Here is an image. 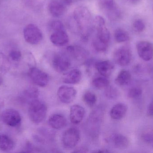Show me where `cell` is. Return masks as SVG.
I'll return each mask as SVG.
<instances>
[{
  "instance_id": "d590c367",
  "label": "cell",
  "mask_w": 153,
  "mask_h": 153,
  "mask_svg": "<svg viewBox=\"0 0 153 153\" xmlns=\"http://www.w3.org/2000/svg\"><path fill=\"white\" fill-rule=\"evenodd\" d=\"M141 0H128L129 2L132 4H138Z\"/></svg>"
},
{
  "instance_id": "d4e9b609",
  "label": "cell",
  "mask_w": 153,
  "mask_h": 153,
  "mask_svg": "<svg viewBox=\"0 0 153 153\" xmlns=\"http://www.w3.org/2000/svg\"><path fill=\"white\" fill-rule=\"evenodd\" d=\"M92 84L97 89H103L107 88L109 85V81L106 77L99 76L96 77L93 80Z\"/></svg>"
},
{
  "instance_id": "8fae6325",
  "label": "cell",
  "mask_w": 153,
  "mask_h": 153,
  "mask_svg": "<svg viewBox=\"0 0 153 153\" xmlns=\"http://www.w3.org/2000/svg\"><path fill=\"white\" fill-rule=\"evenodd\" d=\"M95 69L101 76L108 77L111 75L114 69V65L109 60L100 61L94 64Z\"/></svg>"
},
{
  "instance_id": "60d3db41",
  "label": "cell",
  "mask_w": 153,
  "mask_h": 153,
  "mask_svg": "<svg viewBox=\"0 0 153 153\" xmlns=\"http://www.w3.org/2000/svg\"></svg>"
},
{
  "instance_id": "4316f807",
  "label": "cell",
  "mask_w": 153,
  "mask_h": 153,
  "mask_svg": "<svg viewBox=\"0 0 153 153\" xmlns=\"http://www.w3.org/2000/svg\"><path fill=\"white\" fill-rule=\"evenodd\" d=\"M105 95L109 99H116L119 96L120 92L114 86L109 85L106 88Z\"/></svg>"
},
{
  "instance_id": "4dcf8cb0",
  "label": "cell",
  "mask_w": 153,
  "mask_h": 153,
  "mask_svg": "<svg viewBox=\"0 0 153 153\" xmlns=\"http://www.w3.org/2000/svg\"><path fill=\"white\" fill-rule=\"evenodd\" d=\"M50 28L53 31L63 30H64L63 24L60 21H53L50 24Z\"/></svg>"
},
{
  "instance_id": "ffe728a7",
  "label": "cell",
  "mask_w": 153,
  "mask_h": 153,
  "mask_svg": "<svg viewBox=\"0 0 153 153\" xmlns=\"http://www.w3.org/2000/svg\"><path fill=\"white\" fill-rule=\"evenodd\" d=\"M48 10L51 15L53 17H60L64 13L65 6L60 1L53 0L48 4Z\"/></svg>"
},
{
  "instance_id": "836d02e7",
  "label": "cell",
  "mask_w": 153,
  "mask_h": 153,
  "mask_svg": "<svg viewBox=\"0 0 153 153\" xmlns=\"http://www.w3.org/2000/svg\"><path fill=\"white\" fill-rule=\"evenodd\" d=\"M146 114L148 116L153 117V100L148 105Z\"/></svg>"
},
{
  "instance_id": "e575fe53",
  "label": "cell",
  "mask_w": 153,
  "mask_h": 153,
  "mask_svg": "<svg viewBox=\"0 0 153 153\" xmlns=\"http://www.w3.org/2000/svg\"><path fill=\"white\" fill-rule=\"evenodd\" d=\"M87 148H85V147H81L79 149H77V150L74 152H73L75 153H85L87 152Z\"/></svg>"
},
{
  "instance_id": "6da1fadb",
  "label": "cell",
  "mask_w": 153,
  "mask_h": 153,
  "mask_svg": "<svg viewBox=\"0 0 153 153\" xmlns=\"http://www.w3.org/2000/svg\"><path fill=\"white\" fill-rule=\"evenodd\" d=\"M47 111V106L42 101L36 99L29 104V116L30 120L35 124H39L43 121L46 116Z\"/></svg>"
},
{
  "instance_id": "f35d334b",
  "label": "cell",
  "mask_w": 153,
  "mask_h": 153,
  "mask_svg": "<svg viewBox=\"0 0 153 153\" xmlns=\"http://www.w3.org/2000/svg\"><path fill=\"white\" fill-rule=\"evenodd\" d=\"M3 82V79L2 78L1 76L0 75V86L2 84Z\"/></svg>"
},
{
  "instance_id": "ac0fdd59",
  "label": "cell",
  "mask_w": 153,
  "mask_h": 153,
  "mask_svg": "<svg viewBox=\"0 0 153 153\" xmlns=\"http://www.w3.org/2000/svg\"><path fill=\"white\" fill-rule=\"evenodd\" d=\"M111 140L114 147L119 150L127 149L130 143L126 137L120 134H114L111 137Z\"/></svg>"
},
{
  "instance_id": "ab89813d",
  "label": "cell",
  "mask_w": 153,
  "mask_h": 153,
  "mask_svg": "<svg viewBox=\"0 0 153 153\" xmlns=\"http://www.w3.org/2000/svg\"><path fill=\"white\" fill-rule=\"evenodd\" d=\"M3 104V103L2 101L0 99V109H1V107H2Z\"/></svg>"
},
{
  "instance_id": "484cf974",
  "label": "cell",
  "mask_w": 153,
  "mask_h": 153,
  "mask_svg": "<svg viewBox=\"0 0 153 153\" xmlns=\"http://www.w3.org/2000/svg\"><path fill=\"white\" fill-rule=\"evenodd\" d=\"M84 102L90 107H92L97 102V96L91 92L87 91L84 93L82 96Z\"/></svg>"
},
{
  "instance_id": "9c48e42d",
  "label": "cell",
  "mask_w": 153,
  "mask_h": 153,
  "mask_svg": "<svg viewBox=\"0 0 153 153\" xmlns=\"http://www.w3.org/2000/svg\"><path fill=\"white\" fill-rule=\"evenodd\" d=\"M138 56L145 61H149L153 58V45L147 41H140L137 44Z\"/></svg>"
},
{
  "instance_id": "5bb4252c",
  "label": "cell",
  "mask_w": 153,
  "mask_h": 153,
  "mask_svg": "<svg viewBox=\"0 0 153 153\" xmlns=\"http://www.w3.org/2000/svg\"><path fill=\"white\" fill-rule=\"evenodd\" d=\"M39 91L36 87H30L26 89L21 95L20 99L24 103L30 104L36 100L38 99Z\"/></svg>"
},
{
  "instance_id": "83f0119b",
  "label": "cell",
  "mask_w": 153,
  "mask_h": 153,
  "mask_svg": "<svg viewBox=\"0 0 153 153\" xmlns=\"http://www.w3.org/2000/svg\"><path fill=\"white\" fill-rule=\"evenodd\" d=\"M133 28L135 32L142 33L145 30V23L142 19H137L133 22Z\"/></svg>"
},
{
  "instance_id": "ba28073f",
  "label": "cell",
  "mask_w": 153,
  "mask_h": 153,
  "mask_svg": "<svg viewBox=\"0 0 153 153\" xmlns=\"http://www.w3.org/2000/svg\"><path fill=\"white\" fill-rule=\"evenodd\" d=\"M53 65L56 72L62 73L70 69L71 63L70 58L66 55L59 53L54 56Z\"/></svg>"
},
{
  "instance_id": "3957f363",
  "label": "cell",
  "mask_w": 153,
  "mask_h": 153,
  "mask_svg": "<svg viewBox=\"0 0 153 153\" xmlns=\"http://www.w3.org/2000/svg\"><path fill=\"white\" fill-rule=\"evenodd\" d=\"M23 36L26 42L30 45H37L40 43L43 39L41 30L34 24H28L24 28Z\"/></svg>"
},
{
  "instance_id": "8d00e7d4",
  "label": "cell",
  "mask_w": 153,
  "mask_h": 153,
  "mask_svg": "<svg viewBox=\"0 0 153 153\" xmlns=\"http://www.w3.org/2000/svg\"><path fill=\"white\" fill-rule=\"evenodd\" d=\"M64 2L65 3V4H68V5H70V4L72 3L73 0H64Z\"/></svg>"
},
{
  "instance_id": "f1b7e54d",
  "label": "cell",
  "mask_w": 153,
  "mask_h": 153,
  "mask_svg": "<svg viewBox=\"0 0 153 153\" xmlns=\"http://www.w3.org/2000/svg\"><path fill=\"white\" fill-rule=\"evenodd\" d=\"M94 48L96 51L100 53L106 52L108 50V45L102 43L96 39H94L93 42Z\"/></svg>"
},
{
  "instance_id": "2e32d148",
  "label": "cell",
  "mask_w": 153,
  "mask_h": 153,
  "mask_svg": "<svg viewBox=\"0 0 153 153\" xmlns=\"http://www.w3.org/2000/svg\"><path fill=\"white\" fill-rule=\"evenodd\" d=\"M49 125L55 129H61L65 127L67 125L66 118L61 114H53L50 116L48 119Z\"/></svg>"
},
{
  "instance_id": "30bf717a",
  "label": "cell",
  "mask_w": 153,
  "mask_h": 153,
  "mask_svg": "<svg viewBox=\"0 0 153 153\" xmlns=\"http://www.w3.org/2000/svg\"><path fill=\"white\" fill-rule=\"evenodd\" d=\"M76 90L71 86L63 85L59 87L57 91V96L61 102L69 104L74 101L76 98Z\"/></svg>"
},
{
  "instance_id": "5b68a950",
  "label": "cell",
  "mask_w": 153,
  "mask_h": 153,
  "mask_svg": "<svg viewBox=\"0 0 153 153\" xmlns=\"http://www.w3.org/2000/svg\"><path fill=\"white\" fill-rule=\"evenodd\" d=\"M80 139V132L77 128H71L66 130L63 134V145L67 149H72L78 144Z\"/></svg>"
},
{
  "instance_id": "d6986e66",
  "label": "cell",
  "mask_w": 153,
  "mask_h": 153,
  "mask_svg": "<svg viewBox=\"0 0 153 153\" xmlns=\"http://www.w3.org/2000/svg\"><path fill=\"white\" fill-rule=\"evenodd\" d=\"M67 50L73 57L77 61H84L88 57L87 51L78 46H69L67 47Z\"/></svg>"
},
{
  "instance_id": "f546056e",
  "label": "cell",
  "mask_w": 153,
  "mask_h": 153,
  "mask_svg": "<svg viewBox=\"0 0 153 153\" xmlns=\"http://www.w3.org/2000/svg\"><path fill=\"white\" fill-rule=\"evenodd\" d=\"M143 93L141 88L138 87H134L131 88L128 92V97L130 99H135L140 97Z\"/></svg>"
},
{
  "instance_id": "1f68e13d",
  "label": "cell",
  "mask_w": 153,
  "mask_h": 153,
  "mask_svg": "<svg viewBox=\"0 0 153 153\" xmlns=\"http://www.w3.org/2000/svg\"><path fill=\"white\" fill-rule=\"evenodd\" d=\"M10 58L14 62H18L21 59L22 53L19 50H12L9 54Z\"/></svg>"
},
{
  "instance_id": "cb8c5ba5",
  "label": "cell",
  "mask_w": 153,
  "mask_h": 153,
  "mask_svg": "<svg viewBox=\"0 0 153 153\" xmlns=\"http://www.w3.org/2000/svg\"><path fill=\"white\" fill-rule=\"evenodd\" d=\"M114 38L117 43L126 42L129 40V34L123 29H117L114 33Z\"/></svg>"
},
{
  "instance_id": "8992f818",
  "label": "cell",
  "mask_w": 153,
  "mask_h": 153,
  "mask_svg": "<svg viewBox=\"0 0 153 153\" xmlns=\"http://www.w3.org/2000/svg\"><path fill=\"white\" fill-rule=\"evenodd\" d=\"M1 118L4 124L9 126L16 127L21 123L22 118L19 111L13 109H8L2 112Z\"/></svg>"
},
{
  "instance_id": "44dd1931",
  "label": "cell",
  "mask_w": 153,
  "mask_h": 153,
  "mask_svg": "<svg viewBox=\"0 0 153 153\" xmlns=\"http://www.w3.org/2000/svg\"><path fill=\"white\" fill-rule=\"evenodd\" d=\"M132 76L131 73L126 70H121L115 79V83L120 86H125L131 82Z\"/></svg>"
},
{
  "instance_id": "e0dca14e",
  "label": "cell",
  "mask_w": 153,
  "mask_h": 153,
  "mask_svg": "<svg viewBox=\"0 0 153 153\" xmlns=\"http://www.w3.org/2000/svg\"><path fill=\"white\" fill-rule=\"evenodd\" d=\"M82 78L81 71L78 69H74L65 75L63 82L66 84H77L81 81Z\"/></svg>"
},
{
  "instance_id": "d6a6232c",
  "label": "cell",
  "mask_w": 153,
  "mask_h": 153,
  "mask_svg": "<svg viewBox=\"0 0 153 153\" xmlns=\"http://www.w3.org/2000/svg\"><path fill=\"white\" fill-rule=\"evenodd\" d=\"M94 24L95 28L105 25V20L102 17L97 16L94 20Z\"/></svg>"
},
{
  "instance_id": "9a60e30c",
  "label": "cell",
  "mask_w": 153,
  "mask_h": 153,
  "mask_svg": "<svg viewBox=\"0 0 153 153\" xmlns=\"http://www.w3.org/2000/svg\"><path fill=\"white\" fill-rule=\"evenodd\" d=\"M128 107L123 103H119L114 105L110 110L111 117L115 120H120L126 114Z\"/></svg>"
},
{
  "instance_id": "7402d4cb",
  "label": "cell",
  "mask_w": 153,
  "mask_h": 153,
  "mask_svg": "<svg viewBox=\"0 0 153 153\" xmlns=\"http://www.w3.org/2000/svg\"><path fill=\"white\" fill-rule=\"evenodd\" d=\"M96 29L97 36L95 39L102 43L108 45L110 40V33L108 30L105 27V25L98 27Z\"/></svg>"
},
{
  "instance_id": "277c9868",
  "label": "cell",
  "mask_w": 153,
  "mask_h": 153,
  "mask_svg": "<svg viewBox=\"0 0 153 153\" xmlns=\"http://www.w3.org/2000/svg\"><path fill=\"white\" fill-rule=\"evenodd\" d=\"M132 58V52L127 46L119 48L113 54V59L115 63L121 66L128 65L131 63Z\"/></svg>"
},
{
  "instance_id": "603a6c76",
  "label": "cell",
  "mask_w": 153,
  "mask_h": 153,
  "mask_svg": "<svg viewBox=\"0 0 153 153\" xmlns=\"http://www.w3.org/2000/svg\"><path fill=\"white\" fill-rule=\"evenodd\" d=\"M14 143L12 139L6 135L0 134V150L9 152L13 149Z\"/></svg>"
},
{
  "instance_id": "4fadbf2b",
  "label": "cell",
  "mask_w": 153,
  "mask_h": 153,
  "mask_svg": "<svg viewBox=\"0 0 153 153\" xmlns=\"http://www.w3.org/2000/svg\"><path fill=\"white\" fill-rule=\"evenodd\" d=\"M51 42L57 46H63L68 44L69 39L65 30L54 31L50 37Z\"/></svg>"
},
{
  "instance_id": "7c38bea8",
  "label": "cell",
  "mask_w": 153,
  "mask_h": 153,
  "mask_svg": "<svg viewBox=\"0 0 153 153\" xmlns=\"http://www.w3.org/2000/svg\"><path fill=\"white\" fill-rule=\"evenodd\" d=\"M85 114L84 108L79 105L72 106L70 110V119L73 124L78 125L83 119Z\"/></svg>"
},
{
  "instance_id": "52a82bcc",
  "label": "cell",
  "mask_w": 153,
  "mask_h": 153,
  "mask_svg": "<svg viewBox=\"0 0 153 153\" xmlns=\"http://www.w3.org/2000/svg\"><path fill=\"white\" fill-rule=\"evenodd\" d=\"M28 74L32 81L39 87H45L48 84L49 78L48 74L37 67L30 68Z\"/></svg>"
},
{
  "instance_id": "74e56055",
  "label": "cell",
  "mask_w": 153,
  "mask_h": 153,
  "mask_svg": "<svg viewBox=\"0 0 153 153\" xmlns=\"http://www.w3.org/2000/svg\"><path fill=\"white\" fill-rule=\"evenodd\" d=\"M94 152L108 153V152H109V151H107V150H105V151H104V150H102V151H95V152Z\"/></svg>"
},
{
  "instance_id": "7a4b0ae2",
  "label": "cell",
  "mask_w": 153,
  "mask_h": 153,
  "mask_svg": "<svg viewBox=\"0 0 153 153\" xmlns=\"http://www.w3.org/2000/svg\"><path fill=\"white\" fill-rule=\"evenodd\" d=\"M74 13V19L78 27L83 31H86L91 21L90 11L85 6H80L75 9Z\"/></svg>"
}]
</instances>
